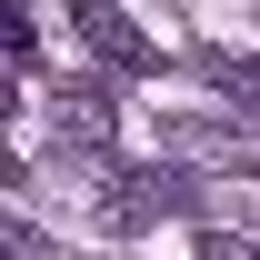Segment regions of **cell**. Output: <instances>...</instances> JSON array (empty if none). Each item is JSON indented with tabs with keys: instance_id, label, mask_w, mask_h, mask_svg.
Masks as SVG:
<instances>
[{
	"instance_id": "6da1fadb",
	"label": "cell",
	"mask_w": 260,
	"mask_h": 260,
	"mask_svg": "<svg viewBox=\"0 0 260 260\" xmlns=\"http://www.w3.org/2000/svg\"><path fill=\"white\" fill-rule=\"evenodd\" d=\"M70 20H80V40H90L110 70H160V40L140 30L120 0H70Z\"/></svg>"
},
{
	"instance_id": "7a4b0ae2",
	"label": "cell",
	"mask_w": 260,
	"mask_h": 260,
	"mask_svg": "<svg viewBox=\"0 0 260 260\" xmlns=\"http://www.w3.org/2000/svg\"><path fill=\"white\" fill-rule=\"evenodd\" d=\"M180 190H190L180 170H130V180H120L110 200H100V210H110L120 230H140V220H160V210H180Z\"/></svg>"
},
{
	"instance_id": "3957f363",
	"label": "cell",
	"mask_w": 260,
	"mask_h": 260,
	"mask_svg": "<svg viewBox=\"0 0 260 260\" xmlns=\"http://www.w3.org/2000/svg\"><path fill=\"white\" fill-rule=\"evenodd\" d=\"M60 130L100 150V140H110V90H100V80H80V90H70V110H60Z\"/></svg>"
},
{
	"instance_id": "277c9868",
	"label": "cell",
	"mask_w": 260,
	"mask_h": 260,
	"mask_svg": "<svg viewBox=\"0 0 260 260\" xmlns=\"http://www.w3.org/2000/svg\"><path fill=\"white\" fill-rule=\"evenodd\" d=\"M210 90H220V100H250V110H260V60L220 50V60H210Z\"/></svg>"
},
{
	"instance_id": "5b68a950",
	"label": "cell",
	"mask_w": 260,
	"mask_h": 260,
	"mask_svg": "<svg viewBox=\"0 0 260 260\" xmlns=\"http://www.w3.org/2000/svg\"><path fill=\"white\" fill-rule=\"evenodd\" d=\"M190 250H200V260H260V240H240V230H200Z\"/></svg>"
}]
</instances>
